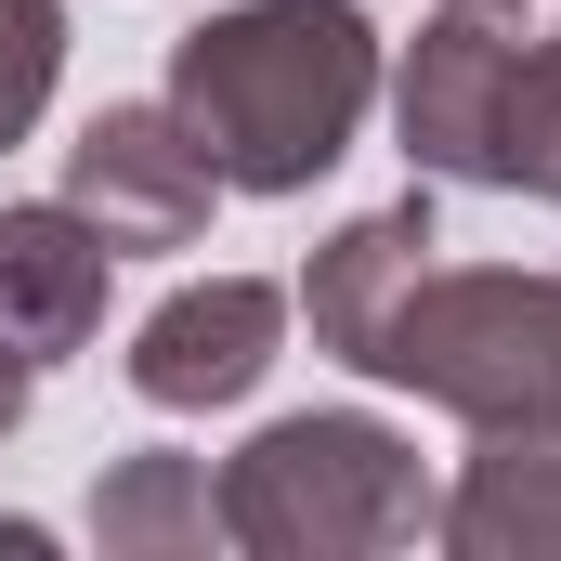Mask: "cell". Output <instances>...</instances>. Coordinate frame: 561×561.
Listing matches in <instances>:
<instances>
[{"mask_svg": "<svg viewBox=\"0 0 561 561\" xmlns=\"http://www.w3.org/2000/svg\"><path fill=\"white\" fill-rule=\"evenodd\" d=\"M536 26H561V0H444L405 66H392V131L431 183H483L496 170V105L536 53Z\"/></svg>", "mask_w": 561, "mask_h": 561, "instance_id": "cell-4", "label": "cell"}, {"mask_svg": "<svg viewBox=\"0 0 561 561\" xmlns=\"http://www.w3.org/2000/svg\"><path fill=\"white\" fill-rule=\"evenodd\" d=\"M419 523H431L419 444L366 405L275 419L222 457V549L249 561H366V549H405Z\"/></svg>", "mask_w": 561, "mask_h": 561, "instance_id": "cell-3", "label": "cell"}, {"mask_svg": "<svg viewBox=\"0 0 561 561\" xmlns=\"http://www.w3.org/2000/svg\"><path fill=\"white\" fill-rule=\"evenodd\" d=\"M209 196H222V170H209V144L170 118V92L157 105H105L92 131L66 144V209L131 262V249H196L209 236Z\"/></svg>", "mask_w": 561, "mask_h": 561, "instance_id": "cell-5", "label": "cell"}, {"mask_svg": "<svg viewBox=\"0 0 561 561\" xmlns=\"http://www.w3.org/2000/svg\"><path fill=\"white\" fill-rule=\"evenodd\" d=\"M275 340H287V287H262V275L170 287V300L131 327V392H144V405H170V419L249 405L262 366H275Z\"/></svg>", "mask_w": 561, "mask_h": 561, "instance_id": "cell-6", "label": "cell"}, {"mask_svg": "<svg viewBox=\"0 0 561 561\" xmlns=\"http://www.w3.org/2000/svg\"><path fill=\"white\" fill-rule=\"evenodd\" d=\"M379 105V26L353 0H236L170 39V118L209 144L236 196L327 183Z\"/></svg>", "mask_w": 561, "mask_h": 561, "instance_id": "cell-1", "label": "cell"}, {"mask_svg": "<svg viewBox=\"0 0 561 561\" xmlns=\"http://www.w3.org/2000/svg\"><path fill=\"white\" fill-rule=\"evenodd\" d=\"M353 379H392V392H419L470 431H561V275L419 262Z\"/></svg>", "mask_w": 561, "mask_h": 561, "instance_id": "cell-2", "label": "cell"}, {"mask_svg": "<svg viewBox=\"0 0 561 561\" xmlns=\"http://www.w3.org/2000/svg\"><path fill=\"white\" fill-rule=\"evenodd\" d=\"M549 196H561V170H549Z\"/></svg>", "mask_w": 561, "mask_h": 561, "instance_id": "cell-13", "label": "cell"}, {"mask_svg": "<svg viewBox=\"0 0 561 561\" xmlns=\"http://www.w3.org/2000/svg\"><path fill=\"white\" fill-rule=\"evenodd\" d=\"M105 275H118V249H105L66 196L0 209V353H26V366L92 353V327H105Z\"/></svg>", "mask_w": 561, "mask_h": 561, "instance_id": "cell-7", "label": "cell"}, {"mask_svg": "<svg viewBox=\"0 0 561 561\" xmlns=\"http://www.w3.org/2000/svg\"><path fill=\"white\" fill-rule=\"evenodd\" d=\"M53 79H66V13L53 0H0V144L39 131Z\"/></svg>", "mask_w": 561, "mask_h": 561, "instance_id": "cell-11", "label": "cell"}, {"mask_svg": "<svg viewBox=\"0 0 561 561\" xmlns=\"http://www.w3.org/2000/svg\"><path fill=\"white\" fill-rule=\"evenodd\" d=\"M26 392H39V366H26V353H0V444H13V419H26Z\"/></svg>", "mask_w": 561, "mask_h": 561, "instance_id": "cell-12", "label": "cell"}, {"mask_svg": "<svg viewBox=\"0 0 561 561\" xmlns=\"http://www.w3.org/2000/svg\"><path fill=\"white\" fill-rule=\"evenodd\" d=\"M431 249V196H392V209H353L327 249H313V275H300V313H313V353H340V366H366V340H379V313L405 300Z\"/></svg>", "mask_w": 561, "mask_h": 561, "instance_id": "cell-8", "label": "cell"}, {"mask_svg": "<svg viewBox=\"0 0 561 561\" xmlns=\"http://www.w3.org/2000/svg\"><path fill=\"white\" fill-rule=\"evenodd\" d=\"M92 549L105 561H209L222 549V483L183 444H131L92 483Z\"/></svg>", "mask_w": 561, "mask_h": 561, "instance_id": "cell-10", "label": "cell"}, {"mask_svg": "<svg viewBox=\"0 0 561 561\" xmlns=\"http://www.w3.org/2000/svg\"><path fill=\"white\" fill-rule=\"evenodd\" d=\"M431 536L457 561H561V431H483Z\"/></svg>", "mask_w": 561, "mask_h": 561, "instance_id": "cell-9", "label": "cell"}]
</instances>
